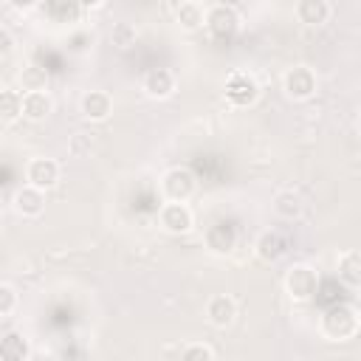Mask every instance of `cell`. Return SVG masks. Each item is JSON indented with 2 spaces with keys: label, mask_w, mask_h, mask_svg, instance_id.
Instances as JSON below:
<instances>
[{
  "label": "cell",
  "mask_w": 361,
  "mask_h": 361,
  "mask_svg": "<svg viewBox=\"0 0 361 361\" xmlns=\"http://www.w3.org/2000/svg\"><path fill=\"white\" fill-rule=\"evenodd\" d=\"M234 319H237V305H234L231 296L217 293V296H212V299L206 302V322H209L212 327L226 330V327L234 324Z\"/></svg>",
  "instance_id": "14"
},
{
  "label": "cell",
  "mask_w": 361,
  "mask_h": 361,
  "mask_svg": "<svg viewBox=\"0 0 361 361\" xmlns=\"http://www.w3.org/2000/svg\"><path fill=\"white\" fill-rule=\"evenodd\" d=\"M319 290V274L313 265L307 262H296L288 268L285 274V293L293 299V302H310Z\"/></svg>",
  "instance_id": "3"
},
{
  "label": "cell",
  "mask_w": 361,
  "mask_h": 361,
  "mask_svg": "<svg viewBox=\"0 0 361 361\" xmlns=\"http://www.w3.org/2000/svg\"><path fill=\"white\" fill-rule=\"evenodd\" d=\"M90 147H93V138H90L87 133H73V135H71V144H68L71 155H87Z\"/></svg>",
  "instance_id": "27"
},
{
  "label": "cell",
  "mask_w": 361,
  "mask_h": 361,
  "mask_svg": "<svg viewBox=\"0 0 361 361\" xmlns=\"http://www.w3.org/2000/svg\"><path fill=\"white\" fill-rule=\"evenodd\" d=\"M79 113L87 121H104L113 113V96L107 90H87L79 99Z\"/></svg>",
  "instance_id": "13"
},
{
  "label": "cell",
  "mask_w": 361,
  "mask_h": 361,
  "mask_svg": "<svg viewBox=\"0 0 361 361\" xmlns=\"http://www.w3.org/2000/svg\"><path fill=\"white\" fill-rule=\"evenodd\" d=\"M274 212L282 220H299L302 212H305V203H302V197L293 189H282V192L274 195Z\"/></svg>",
  "instance_id": "20"
},
{
  "label": "cell",
  "mask_w": 361,
  "mask_h": 361,
  "mask_svg": "<svg viewBox=\"0 0 361 361\" xmlns=\"http://www.w3.org/2000/svg\"><path fill=\"white\" fill-rule=\"evenodd\" d=\"M59 180V164L54 158H31L28 166H25V183L39 189V192H48L54 189Z\"/></svg>",
  "instance_id": "8"
},
{
  "label": "cell",
  "mask_w": 361,
  "mask_h": 361,
  "mask_svg": "<svg viewBox=\"0 0 361 361\" xmlns=\"http://www.w3.org/2000/svg\"><path fill=\"white\" fill-rule=\"evenodd\" d=\"M110 42L118 48V51H127L138 42V28L133 23H116L113 31H110Z\"/></svg>",
  "instance_id": "24"
},
{
  "label": "cell",
  "mask_w": 361,
  "mask_h": 361,
  "mask_svg": "<svg viewBox=\"0 0 361 361\" xmlns=\"http://www.w3.org/2000/svg\"><path fill=\"white\" fill-rule=\"evenodd\" d=\"M358 327H361V316L358 307L350 302L330 305L319 319V330L327 341H350L358 336Z\"/></svg>",
  "instance_id": "1"
},
{
  "label": "cell",
  "mask_w": 361,
  "mask_h": 361,
  "mask_svg": "<svg viewBox=\"0 0 361 361\" xmlns=\"http://www.w3.org/2000/svg\"><path fill=\"white\" fill-rule=\"evenodd\" d=\"M20 110H23V118L25 121H45L51 113H54V99L48 90H34V93H20Z\"/></svg>",
  "instance_id": "12"
},
{
  "label": "cell",
  "mask_w": 361,
  "mask_h": 361,
  "mask_svg": "<svg viewBox=\"0 0 361 361\" xmlns=\"http://www.w3.org/2000/svg\"><path fill=\"white\" fill-rule=\"evenodd\" d=\"M285 251H288L285 237H282L279 231H274V228L259 231V237L254 240V257H257L259 262H265V265L279 262V259L285 257Z\"/></svg>",
  "instance_id": "11"
},
{
  "label": "cell",
  "mask_w": 361,
  "mask_h": 361,
  "mask_svg": "<svg viewBox=\"0 0 361 361\" xmlns=\"http://www.w3.org/2000/svg\"><path fill=\"white\" fill-rule=\"evenodd\" d=\"M293 361H302V358H293Z\"/></svg>",
  "instance_id": "29"
},
{
  "label": "cell",
  "mask_w": 361,
  "mask_h": 361,
  "mask_svg": "<svg viewBox=\"0 0 361 361\" xmlns=\"http://www.w3.org/2000/svg\"><path fill=\"white\" fill-rule=\"evenodd\" d=\"M54 23H76L82 14H85V6L79 3H45L39 6Z\"/></svg>",
  "instance_id": "21"
},
{
  "label": "cell",
  "mask_w": 361,
  "mask_h": 361,
  "mask_svg": "<svg viewBox=\"0 0 361 361\" xmlns=\"http://www.w3.org/2000/svg\"><path fill=\"white\" fill-rule=\"evenodd\" d=\"M223 93H226V102L234 104V107H251L257 99H259V82L245 73V71H234L228 73L226 85H223Z\"/></svg>",
  "instance_id": "4"
},
{
  "label": "cell",
  "mask_w": 361,
  "mask_h": 361,
  "mask_svg": "<svg viewBox=\"0 0 361 361\" xmlns=\"http://www.w3.org/2000/svg\"><path fill=\"white\" fill-rule=\"evenodd\" d=\"M203 28H209V34L217 37V39H228V37L240 28L237 8H234V6H226V3H212V6H206Z\"/></svg>",
  "instance_id": "6"
},
{
  "label": "cell",
  "mask_w": 361,
  "mask_h": 361,
  "mask_svg": "<svg viewBox=\"0 0 361 361\" xmlns=\"http://www.w3.org/2000/svg\"><path fill=\"white\" fill-rule=\"evenodd\" d=\"M175 20L180 23L183 31H200L203 28V20H206V6L197 3V0L175 3Z\"/></svg>",
  "instance_id": "18"
},
{
  "label": "cell",
  "mask_w": 361,
  "mask_h": 361,
  "mask_svg": "<svg viewBox=\"0 0 361 361\" xmlns=\"http://www.w3.org/2000/svg\"><path fill=\"white\" fill-rule=\"evenodd\" d=\"M17 302H20L17 290H14L8 282H0V319H3V316H11V313L17 310Z\"/></svg>",
  "instance_id": "26"
},
{
  "label": "cell",
  "mask_w": 361,
  "mask_h": 361,
  "mask_svg": "<svg viewBox=\"0 0 361 361\" xmlns=\"http://www.w3.org/2000/svg\"><path fill=\"white\" fill-rule=\"evenodd\" d=\"M141 87H144V93L149 99H158L161 102V99H169L175 93L178 79H175V73L169 68H149L144 73V79H141Z\"/></svg>",
  "instance_id": "10"
},
{
  "label": "cell",
  "mask_w": 361,
  "mask_h": 361,
  "mask_svg": "<svg viewBox=\"0 0 361 361\" xmlns=\"http://www.w3.org/2000/svg\"><path fill=\"white\" fill-rule=\"evenodd\" d=\"M31 341L20 330H8L0 336V361H28Z\"/></svg>",
  "instance_id": "16"
},
{
  "label": "cell",
  "mask_w": 361,
  "mask_h": 361,
  "mask_svg": "<svg viewBox=\"0 0 361 361\" xmlns=\"http://www.w3.org/2000/svg\"><path fill=\"white\" fill-rule=\"evenodd\" d=\"M316 87H319V79H316L313 68H307V65H293L282 76V90L293 102H307L316 93Z\"/></svg>",
  "instance_id": "5"
},
{
  "label": "cell",
  "mask_w": 361,
  "mask_h": 361,
  "mask_svg": "<svg viewBox=\"0 0 361 361\" xmlns=\"http://www.w3.org/2000/svg\"><path fill=\"white\" fill-rule=\"evenodd\" d=\"M293 14L305 25H324L330 20V14H333V6L327 0H299L293 6Z\"/></svg>",
  "instance_id": "17"
},
{
  "label": "cell",
  "mask_w": 361,
  "mask_h": 361,
  "mask_svg": "<svg viewBox=\"0 0 361 361\" xmlns=\"http://www.w3.org/2000/svg\"><path fill=\"white\" fill-rule=\"evenodd\" d=\"M20 87L23 93H34V90H45L48 87V71L39 65H25L20 71Z\"/></svg>",
  "instance_id": "23"
},
{
  "label": "cell",
  "mask_w": 361,
  "mask_h": 361,
  "mask_svg": "<svg viewBox=\"0 0 361 361\" xmlns=\"http://www.w3.org/2000/svg\"><path fill=\"white\" fill-rule=\"evenodd\" d=\"M336 268H338V279L344 285H350V288H358L361 285V257H358L355 248H347L344 254H338Z\"/></svg>",
  "instance_id": "19"
},
{
  "label": "cell",
  "mask_w": 361,
  "mask_h": 361,
  "mask_svg": "<svg viewBox=\"0 0 361 361\" xmlns=\"http://www.w3.org/2000/svg\"><path fill=\"white\" fill-rule=\"evenodd\" d=\"M20 93L17 90H8V87H0V124H14L23 110H20Z\"/></svg>",
  "instance_id": "22"
},
{
  "label": "cell",
  "mask_w": 361,
  "mask_h": 361,
  "mask_svg": "<svg viewBox=\"0 0 361 361\" xmlns=\"http://www.w3.org/2000/svg\"><path fill=\"white\" fill-rule=\"evenodd\" d=\"M203 243H206V248H209L212 254L226 257V254H231L234 245H237V228H234L231 223H226V220H217V223H212V226L203 231Z\"/></svg>",
  "instance_id": "9"
},
{
  "label": "cell",
  "mask_w": 361,
  "mask_h": 361,
  "mask_svg": "<svg viewBox=\"0 0 361 361\" xmlns=\"http://www.w3.org/2000/svg\"><path fill=\"white\" fill-rule=\"evenodd\" d=\"M180 361H214V353L203 341H192L180 350Z\"/></svg>",
  "instance_id": "25"
},
{
  "label": "cell",
  "mask_w": 361,
  "mask_h": 361,
  "mask_svg": "<svg viewBox=\"0 0 361 361\" xmlns=\"http://www.w3.org/2000/svg\"><path fill=\"white\" fill-rule=\"evenodd\" d=\"M158 226L166 234H189L195 228V212L189 209V203H164L158 209Z\"/></svg>",
  "instance_id": "7"
},
{
  "label": "cell",
  "mask_w": 361,
  "mask_h": 361,
  "mask_svg": "<svg viewBox=\"0 0 361 361\" xmlns=\"http://www.w3.org/2000/svg\"><path fill=\"white\" fill-rule=\"evenodd\" d=\"M11 51H14V34L6 25H0V59L8 56Z\"/></svg>",
  "instance_id": "28"
},
{
  "label": "cell",
  "mask_w": 361,
  "mask_h": 361,
  "mask_svg": "<svg viewBox=\"0 0 361 361\" xmlns=\"http://www.w3.org/2000/svg\"><path fill=\"white\" fill-rule=\"evenodd\" d=\"M11 203H14L17 214H23V217H39L45 212V192H39V189H34V186L25 183V186H20L14 192Z\"/></svg>",
  "instance_id": "15"
},
{
  "label": "cell",
  "mask_w": 361,
  "mask_h": 361,
  "mask_svg": "<svg viewBox=\"0 0 361 361\" xmlns=\"http://www.w3.org/2000/svg\"><path fill=\"white\" fill-rule=\"evenodd\" d=\"M197 192V178L186 166H169L161 175V195L166 203H186Z\"/></svg>",
  "instance_id": "2"
}]
</instances>
